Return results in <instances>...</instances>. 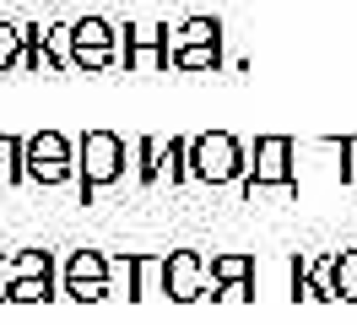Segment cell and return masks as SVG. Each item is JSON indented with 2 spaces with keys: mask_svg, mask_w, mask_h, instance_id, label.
<instances>
[{
  "mask_svg": "<svg viewBox=\"0 0 357 325\" xmlns=\"http://www.w3.org/2000/svg\"><path fill=\"white\" fill-rule=\"evenodd\" d=\"M125 136H114V130H87L82 136V206L98 201L103 185L114 179H125Z\"/></svg>",
  "mask_w": 357,
  "mask_h": 325,
  "instance_id": "1",
  "label": "cell"
},
{
  "mask_svg": "<svg viewBox=\"0 0 357 325\" xmlns=\"http://www.w3.org/2000/svg\"><path fill=\"white\" fill-rule=\"evenodd\" d=\"M190 163H195V179H201V185H233V179H244V173H249L244 147H238L227 130H206V136H195Z\"/></svg>",
  "mask_w": 357,
  "mask_h": 325,
  "instance_id": "2",
  "label": "cell"
},
{
  "mask_svg": "<svg viewBox=\"0 0 357 325\" xmlns=\"http://www.w3.org/2000/svg\"><path fill=\"white\" fill-rule=\"evenodd\" d=\"M298 173H292V141L287 136H260L255 141V163L244 173V195L255 201L260 190H292Z\"/></svg>",
  "mask_w": 357,
  "mask_h": 325,
  "instance_id": "3",
  "label": "cell"
},
{
  "mask_svg": "<svg viewBox=\"0 0 357 325\" xmlns=\"http://www.w3.org/2000/svg\"><path fill=\"white\" fill-rule=\"evenodd\" d=\"M60 293L76 303H98L114 293V277H109V255H98V250H76L66 260V282H60Z\"/></svg>",
  "mask_w": 357,
  "mask_h": 325,
  "instance_id": "4",
  "label": "cell"
},
{
  "mask_svg": "<svg viewBox=\"0 0 357 325\" xmlns=\"http://www.w3.org/2000/svg\"><path fill=\"white\" fill-rule=\"evenodd\" d=\"M76 163H70V141L60 130H38V136H27V179H38V185H66Z\"/></svg>",
  "mask_w": 357,
  "mask_h": 325,
  "instance_id": "5",
  "label": "cell"
},
{
  "mask_svg": "<svg viewBox=\"0 0 357 325\" xmlns=\"http://www.w3.org/2000/svg\"><path fill=\"white\" fill-rule=\"evenodd\" d=\"M168 22L162 27H125V71H168L174 65V43H168Z\"/></svg>",
  "mask_w": 357,
  "mask_h": 325,
  "instance_id": "6",
  "label": "cell"
},
{
  "mask_svg": "<svg viewBox=\"0 0 357 325\" xmlns=\"http://www.w3.org/2000/svg\"><path fill=\"white\" fill-rule=\"evenodd\" d=\"M206 277H211V266L195 250H174L168 255V298L174 303H195L206 293Z\"/></svg>",
  "mask_w": 357,
  "mask_h": 325,
  "instance_id": "7",
  "label": "cell"
},
{
  "mask_svg": "<svg viewBox=\"0 0 357 325\" xmlns=\"http://www.w3.org/2000/svg\"><path fill=\"white\" fill-rule=\"evenodd\" d=\"M152 293H168V255H135L130 298H152Z\"/></svg>",
  "mask_w": 357,
  "mask_h": 325,
  "instance_id": "8",
  "label": "cell"
},
{
  "mask_svg": "<svg viewBox=\"0 0 357 325\" xmlns=\"http://www.w3.org/2000/svg\"><path fill=\"white\" fill-rule=\"evenodd\" d=\"M168 43H174V55L190 49V43H222V22L217 17H190V22H178L174 33H168Z\"/></svg>",
  "mask_w": 357,
  "mask_h": 325,
  "instance_id": "9",
  "label": "cell"
},
{
  "mask_svg": "<svg viewBox=\"0 0 357 325\" xmlns=\"http://www.w3.org/2000/svg\"><path fill=\"white\" fill-rule=\"evenodd\" d=\"M162 157H168V141H162V136H141V141H135V173H141V185H157V179H162Z\"/></svg>",
  "mask_w": 357,
  "mask_h": 325,
  "instance_id": "10",
  "label": "cell"
},
{
  "mask_svg": "<svg viewBox=\"0 0 357 325\" xmlns=\"http://www.w3.org/2000/svg\"><path fill=\"white\" fill-rule=\"evenodd\" d=\"M331 287L341 303H357V250H341L331 255Z\"/></svg>",
  "mask_w": 357,
  "mask_h": 325,
  "instance_id": "11",
  "label": "cell"
},
{
  "mask_svg": "<svg viewBox=\"0 0 357 325\" xmlns=\"http://www.w3.org/2000/svg\"><path fill=\"white\" fill-rule=\"evenodd\" d=\"M70 33H76V43H82V49H119V33H114V22H103V17H82V22H70Z\"/></svg>",
  "mask_w": 357,
  "mask_h": 325,
  "instance_id": "12",
  "label": "cell"
},
{
  "mask_svg": "<svg viewBox=\"0 0 357 325\" xmlns=\"http://www.w3.org/2000/svg\"><path fill=\"white\" fill-rule=\"evenodd\" d=\"M292 298H309V303H325V298H335L331 287L319 282L314 260H292Z\"/></svg>",
  "mask_w": 357,
  "mask_h": 325,
  "instance_id": "13",
  "label": "cell"
},
{
  "mask_svg": "<svg viewBox=\"0 0 357 325\" xmlns=\"http://www.w3.org/2000/svg\"><path fill=\"white\" fill-rule=\"evenodd\" d=\"M27 179V141L0 136V185H22Z\"/></svg>",
  "mask_w": 357,
  "mask_h": 325,
  "instance_id": "14",
  "label": "cell"
},
{
  "mask_svg": "<svg viewBox=\"0 0 357 325\" xmlns=\"http://www.w3.org/2000/svg\"><path fill=\"white\" fill-rule=\"evenodd\" d=\"M222 65V43H190L174 55V71H217Z\"/></svg>",
  "mask_w": 357,
  "mask_h": 325,
  "instance_id": "15",
  "label": "cell"
},
{
  "mask_svg": "<svg viewBox=\"0 0 357 325\" xmlns=\"http://www.w3.org/2000/svg\"><path fill=\"white\" fill-rule=\"evenodd\" d=\"M190 152H195V136H168V179H174V185L195 179V163H190Z\"/></svg>",
  "mask_w": 357,
  "mask_h": 325,
  "instance_id": "16",
  "label": "cell"
},
{
  "mask_svg": "<svg viewBox=\"0 0 357 325\" xmlns=\"http://www.w3.org/2000/svg\"><path fill=\"white\" fill-rule=\"evenodd\" d=\"M249 271H255L249 255H217L211 260V293H217L222 282H249Z\"/></svg>",
  "mask_w": 357,
  "mask_h": 325,
  "instance_id": "17",
  "label": "cell"
},
{
  "mask_svg": "<svg viewBox=\"0 0 357 325\" xmlns=\"http://www.w3.org/2000/svg\"><path fill=\"white\" fill-rule=\"evenodd\" d=\"M44 298H60V293H54V277H17V287H11L6 303H44Z\"/></svg>",
  "mask_w": 357,
  "mask_h": 325,
  "instance_id": "18",
  "label": "cell"
},
{
  "mask_svg": "<svg viewBox=\"0 0 357 325\" xmlns=\"http://www.w3.org/2000/svg\"><path fill=\"white\" fill-rule=\"evenodd\" d=\"M22 43H27V27H17V22H0V71L22 65Z\"/></svg>",
  "mask_w": 357,
  "mask_h": 325,
  "instance_id": "19",
  "label": "cell"
},
{
  "mask_svg": "<svg viewBox=\"0 0 357 325\" xmlns=\"http://www.w3.org/2000/svg\"><path fill=\"white\" fill-rule=\"evenodd\" d=\"M17 260H22V277H54V255L49 250H27Z\"/></svg>",
  "mask_w": 357,
  "mask_h": 325,
  "instance_id": "20",
  "label": "cell"
},
{
  "mask_svg": "<svg viewBox=\"0 0 357 325\" xmlns=\"http://www.w3.org/2000/svg\"><path fill=\"white\" fill-rule=\"evenodd\" d=\"M17 277H22V260H17V255H0V303L11 298V287H17Z\"/></svg>",
  "mask_w": 357,
  "mask_h": 325,
  "instance_id": "21",
  "label": "cell"
},
{
  "mask_svg": "<svg viewBox=\"0 0 357 325\" xmlns=\"http://www.w3.org/2000/svg\"><path fill=\"white\" fill-rule=\"evenodd\" d=\"M341 157H347V163H341V179L352 185V179H357V136H347V141H341Z\"/></svg>",
  "mask_w": 357,
  "mask_h": 325,
  "instance_id": "22",
  "label": "cell"
},
{
  "mask_svg": "<svg viewBox=\"0 0 357 325\" xmlns=\"http://www.w3.org/2000/svg\"><path fill=\"white\" fill-rule=\"evenodd\" d=\"M217 298L238 303V298H255V293H249V282H222V287H217Z\"/></svg>",
  "mask_w": 357,
  "mask_h": 325,
  "instance_id": "23",
  "label": "cell"
}]
</instances>
